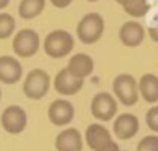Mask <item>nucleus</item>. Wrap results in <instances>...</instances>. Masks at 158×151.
Returning <instances> with one entry per match:
<instances>
[{
    "mask_svg": "<svg viewBox=\"0 0 158 151\" xmlns=\"http://www.w3.org/2000/svg\"><path fill=\"white\" fill-rule=\"evenodd\" d=\"M102 151H119V145H117V144H115V142H112V144H110V145H108V147H104V149H102Z\"/></svg>",
    "mask_w": 158,
    "mask_h": 151,
    "instance_id": "24",
    "label": "nucleus"
},
{
    "mask_svg": "<svg viewBox=\"0 0 158 151\" xmlns=\"http://www.w3.org/2000/svg\"><path fill=\"white\" fill-rule=\"evenodd\" d=\"M138 90L145 103H151V105L158 103V77L156 75H152V73L143 75L138 82Z\"/></svg>",
    "mask_w": 158,
    "mask_h": 151,
    "instance_id": "16",
    "label": "nucleus"
},
{
    "mask_svg": "<svg viewBox=\"0 0 158 151\" xmlns=\"http://www.w3.org/2000/svg\"><path fill=\"white\" fill-rule=\"evenodd\" d=\"M123 10L132 17H143L149 11V4H147V0H132L127 6H123Z\"/></svg>",
    "mask_w": 158,
    "mask_h": 151,
    "instance_id": "18",
    "label": "nucleus"
},
{
    "mask_svg": "<svg viewBox=\"0 0 158 151\" xmlns=\"http://www.w3.org/2000/svg\"><path fill=\"white\" fill-rule=\"evenodd\" d=\"M143 37H145V30L136 21L125 23L121 26V30H119V39H121V43L125 47H132L134 49V47H138V45L143 43Z\"/></svg>",
    "mask_w": 158,
    "mask_h": 151,
    "instance_id": "12",
    "label": "nucleus"
},
{
    "mask_svg": "<svg viewBox=\"0 0 158 151\" xmlns=\"http://www.w3.org/2000/svg\"><path fill=\"white\" fill-rule=\"evenodd\" d=\"M74 118V106L73 103L65 101V99H58L54 103H50L48 106V119L50 123H54L56 127H65L73 121Z\"/></svg>",
    "mask_w": 158,
    "mask_h": 151,
    "instance_id": "9",
    "label": "nucleus"
},
{
    "mask_svg": "<svg viewBox=\"0 0 158 151\" xmlns=\"http://www.w3.org/2000/svg\"><path fill=\"white\" fill-rule=\"evenodd\" d=\"M145 121H147V127L152 132H158V105L149 108V112L145 114Z\"/></svg>",
    "mask_w": 158,
    "mask_h": 151,
    "instance_id": "21",
    "label": "nucleus"
},
{
    "mask_svg": "<svg viewBox=\"0 0 158 151\" xmlns=\"http://www.w3.org/2000/svg\"><path fill=\"white\" fill-rule=\"evenodd\" d=\"M104 32V19L99 13H88L80 19L76 26V36L82 43L86 45H93L102 37Z\"/></svg>",
    "mask_w": 158,
    "mask_h": 151,
    "instance_id": "1",
    "label": "nucleus"
},
{
    "mask_svg": "<svg viewBox=\"0 0 158 151\" xmlns=\"http://www.w3.org/2000/svg\"><path fill=\"white\" fill-rule=\"evenodd\" d=\"M0 99H2V90H0Z\"/></svg>",
    "mask_w": 158,
    "mask_h": 151,
    "instance_id": "28",
    "label": "nucleus"
},
{
    "mask_svg": "<svg viewBox=\"0 0 158 151\" xmlns=\"http://www.w3.org/2000/svg\"><path fill=\"white\" fill-rule=\"evenodd\" d=\"M112 88H114V93L117 97V101L125 106H132L138 103V97H139V90H138V80L128 73H121L114 79L112 82Z\"/></svg>",
    "mask_w": 158,
    "mask_h": 151,
    "instance_id": "2",
    "label": "nucleus"
},
{
    "mask_svg": "<svg viewBox=\"0 0 158 151\" xmlns=\"http://www.w3.org/2000/svg\"><path fill=\"white\" fill-rule=\"evenodd\" d=\"M0 121H2V127H4L6 132H10V134H19V132H23V131L26 129L28 118H26L24 108H21L19 105H11V106H8V108L2 112Z\"/></svg>",
    "mask_w": 158,
    "mask_h": 151,
    "instance_id": "7",
    "label": "nucleus"
},
{
    "mask_svg": "<svg viewBox=\"0 0 158 151\" xmlns=\"http://www.w3.org/2000/svg\"><path fill=\"white\" fill-rule=\"evenodd\" d=\"M45 10V0H21L19 15L23 19H34Z\"/></svg>",
    "mask_w": 158,
    "mask_h": 151,
    "instance_id": "17",
    "label": "nucleus"
},
{
    "mask_svg": "<svg viewBox=\"0 0 158 151\" xmlns=\"http://www.w3.org/2000/svg\"><path fill=\"white\" fill-rule=\"evenodd\" d=\"M23 79V65L17 58L0 56V82L15 84Z\"/></svg>",
    "mask_w": 158,
    "mask_h": 151,
    "instance_id": "11",
    "label": "nucleus"
},
{
    "mask_svg": "<svg viewBox=\"0 0 158 151\" xmlns=\"http://www.w3.org/2000/svg\"><path fill=\"white\" fill-rule=\"evenodd\" d=\"M115 2H117V4H121V6H127L128 2H132V0H115Z\"/></svg>",
    "mask_w": 158,
    "mask_h": 151,
    "instance_id": "26",
    "label": "nucleus"
},
{
    "mask_svg": "<svg viewBox=\"0 0 158 151\" xmlns=\"http://www.w3.org/2000/svg\"><path fill=\"white\" fill-rule=\"evenodd\" d=\"M73 47L74 41L67 30H54L43 41V49L50 58H63L73 50Z\"/></svg>",
    "mask_w": 158,
    "mask_h": 151,
    "instance_id": "3",
    "label": "nucleus"
},
{
    "mask_svg": "<svg viewBox=\"0 0 158 151\" xmlns=\"http://www.w3.org/2000/svg\"><path fill=\"white\" fill-rule=\"evenodd\" d=\"M112 134L106 127L99 125V123H91L86 129V144L93 149V151H102L104 147H108L112 144Z\"/></svg>",
    "mask_w": 158,
    "mask_h": 151,
    "instance_id": "10",
    "label": "nucleus"
},
{
    "mask_svg": "<svg viewBox=\"0 0 158 151\" xmlns=\"http://www.w3.org/2000/svg\"><path fill=\"white\" fill-rule=\"evenodd\" d=\"M138 129H139V121L134 114H121L114 121V132L121 140H130L132 136H136Z\"/></svg>",
    "mask_w": 158,
    "mask_h": 151,
    "instance_id": "13",
    "label": "nucleus"
},
{
    "mask_svg": "<svg viewBox=\"0 0 158 151\" xmlns=\"http://www.w3.org/2000/svg\"><path fill=\"white\" fill-rule=\"evenodd\" d=\"M88 2H97V0H88Z\"/></svg>",
    "mask_w": 158,
    "mask_h": 151,
    "instance_id": "27",
    "label": "nucleus"
},
{
    "mask_svg": "<svg viewBox=\"0 0 158 151\" xmlns=\"http://www.w3.org/2000/svg\"><path fill=\"white\" fill-rule=\"evenodd\" d=\"M91 114L99 121L114 119V116L117 114V101H115V97L112 93H108V92L97 93L93 97V101H91Z\"/></svg>",
    "mask_w": 158,
    "mask_h": 151,
    "instance_id": "6",
    "label": "nucleus"
},
{
    "mask_svg": "<svg viewBox=\"0 0 158 151\" xmlns=\"http://www.w3.org/2000/svg\"><path fill=\"white\" fill-rule=\"evenodd\" d=\"M15 32V19L10 13H0V39H8Z\"/></svg>",
    "mask_w": 158,
    "mask_h": 151,
    "instance_id": "19",
    "label": "nucleus"
},
{
    "mask_svg": "<svg viewBox=\"0 0 158 151\" xmlns=\"http://www.w3.org/2000/svg\"><path fill=\"white\" fill-rule=\"evenodd\" d=\"M8 4H10V0H0V10H4Z\"/></svg>",
    "mask_w": 158,
    "mask_h": 151,
    "instance_id": "25",
    "label": "nucleus"
},
{
    "mask_svg": "<svg viewBox=\"0 0 158 151\" xmlns=\"http://www.w3.org/2000/svg\"><path fill=\"white\" fill-rule=\"evenodd\" d=\"M93 67H95V63H93V58L89 56V54H74L71 60H69V65H67V69L73 73V75H76V77H80V79H86V77H89V75L93 73Z\"/></svg>",
    "mask_w": 158,
    "mask_h": 151,
    "instance_id": "15",
    "label": "nucleus"
},
{
    "mask_svg": "<svg viewBox=\"0 0 158 151\" xmlns=\"http://www.w3.org/2000/svg\"><path fill=\"white\" fill-rule=\"evenodd\" d=\"M82 86H84V79L73 75L67 67L61 69L54 79V90L61 95H74V93L80 92Z\"/></svg>",
    "mask_w": 158,
    "mask_h": 151,
    "instance_id": "8",
    "label": "nucleus"
},
{
    "mask_svg": "<svg viewBox=\"0 0 158 151\" xmlns=\"http://www.w3.org/2000/svg\"><path fill=\"white\" fill-rule=\"evenodd\" d=\"M13 50L21 58H32L39 50V34L32 28L17 32V36L13 37Z\"/></svg>",
    "mask_w": 158,
    "mask_h": 151,
    "instance_id": "5",
    "label": "nucleus"
},
{
    "mask_svg": "<svg viewBox=\"0 0 158 151\" xmlns=\"http://www.w3.org/2000/svg\"><path fill=\"white\" fill-rule=\"evenodd\" d=\"M136 151H158V134H149L141 138Z\"/></svg>",
    "mask_w": 158,
    "mask_h": 151,
    "instance_id": "20",
    "label": "nucleus"
},
{
    "mask_svg": "<svg viewBox=\"0 0 158 151\" xmlns=\"http://www.w3.org/2000/svg\"><path fill=\"white\" fill-rule=\"evenodd\" d=\"M50 2L54 4V8H60V10H61V8H67L73 0H50Z\"/></svg>",
    "mask_w": 158,
    "mask_h": 151,
    "instance_id": "23",
    "label": "nucleus"
},
{
    "mask_svg": "<svg viewBox=\"0 0 158 151\" xmlns=\"http://www.w3.org/2000/svg\"><path fill=\"white\" fill-rule=\"evenodd\" d=\"M84 145L82 134L78 129H65L56 136V149L58 151H80Z\"/></svg>",
    "mask_w": 158,
    "mask_h": 151,
    "instance_id": "14",
    "label": "nucleus"
},
{
    "mask_svg": "<svg viewBox=\"0 0 158 151\" xmlns=\"http://www.w3.org/2000/svg\"><path fill=\"white\" fill-rule=\"evenodd\" d=\"M50 90V77L43 69H34L26 75L23 92L28 99H43Z\"/></svg>",
    "mask_w": 158,
    "mask_h": 151,
    "instance_id": "4",
    "label": "nucleus"
},
{
    "mask_svg": "<svg viewBox=\"0 0 158 151\" xmlns=\"http://www.w3.org/2000/svg\"><path fill=\"white\" fill-rule=\"evenodd\" d=\"M149 36H151V39H152V41H156V43H158V23H154V24H151V26H149Z\"/></svg>",
    "mask_w": 158,
    "mask_h": 151,
    "instance_id": "22",
    "label": "nucleus"
}]
</instances>
